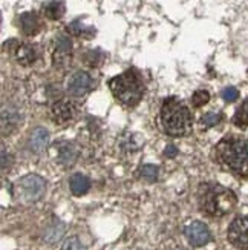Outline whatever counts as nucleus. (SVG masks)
I'll use <instances>...</instances> for the list:
<instances>
[{
  "label": "nucleus",
  "mask_w": 248,
  "mask_h": 250,
  "mask_svg": "<svg viewBox=\"0 0 248 250\" xmlns=\"http://www.w3.org/2000/svg\"><path fill=\"white\" fill-rule=\"evenodd\" d=\"M38 52L36 46L29 45V43H20L14 49V59L17 63H20L21 66H29L37 60Z\"/></svg>",
  "instance_id": "9b49d317"
},
{
  "label": "nucleus",
  "mask_w": 248,
  "mask_h": 250,
  "mask_svg": "<svg viewBox=\"0 0 248 250\" xmlns=\"http://www.w3.org/2000/svg\"><path fill=\"white\" fill-rule=\"evenodd\" d=\"M78 158V150L72 143H61L58 145V161L63 166H72Z\"/></svg>",
  "instance_id": "4468645a"
},
{
  "label": "nucleus",
  "mask_w": 248,
  "mask_h": 250,
  "mask_svg": "<svg viewBox=\"0 0 248 250\" xmlns=\"http://www.w3.org/2000/svg\"><path fill=\"white\" fill-rule=\"evenodd\" d=\"M109 89L114 99L126 107H134L143 100L146 88L141 74L135 68H129L123 74L111 79Z\"/></svg>",
  "instance_id": "f257e3e1"
},
{
  "label": "nucleus",
  "mask_w": 248,
  "mask_h": 250,
  "mask_svg": "<svg viewBox=\"0 0 248 250\" xmlns=\"http://www.w3.org/2000/svg\"><path fill=\"white\" fill-rule=\"evenodd\" d=\"M221 97L224 99V102L227 103H233L238 100L239 97V91L234 88V86H227V88H224L222 92H221Z\"/></svg>",
  "instance_id": "393cba45"
},
{
  "label": "nucleus",
  "mask_w": 248,
  "mask_h": 250,
  "mask_svg": "<svg viewBox=\"0 0 248 250\" xmlns=\"http://www.w3.org/2000/svg\"><path fill=\"white\" fill-rule=\"evenodd\" d=\"M72 51V42L68 36H58L56 39V59H68Z\"/></svg>",
  "instance_id": "a211bd4d"
},
{
  "label": "nucleus",
  "mask_w": 248,
  "mask_h": 250,
  "mask_svg": "<svg viewBox=\"0 0 248 250\" xmlns=\"http://www.w3.org/2000/svg\"><path fill=\"white\" fill-rule=\"evenodd\" d=\"M46 190V183L40 175L29 173V175L21 177L16 184V192L25 203H36L38 201Z\"/></svg>",
  "instance_id": "39448f33"
},
{
  "label": "nucleus",
  "mask_w": 248,
  "mask_h": 250,
  "mask_svg": "<svg viewBox=\"0 0 248 250\" xmlns=\"http://www.w3.org/2000/svg\"><path fill=\"white\" fill-rule=\"evenodd\" d=\"M161 125L164 132L170 137H186L191 132V114L181 100L170 97L161 106Z\"/></svg>",
  "instance_id": "f03ea898"
},
{
  "label": "nucleus",
  "mask_w": 248,
  "mask_h": 250,
  "mask_svg": "<svg viewBox=\"0 0 248 250\" xmlns=\"http://www.w3.org/2000/svg\"><path fill=\"white\" fill-rule=\"evenodd\" d=\"M19 123H21V117H20L19 111L13 106H5L2 109V126H3V129L6 127V125H8V129H13Z\"/></svg>",
  "instance_id": "f3484780"
},
{
  "label": "nucleus",
  "mask_w": 248,
  "mask_h": 250,
  "mask_svg": "<svg viewBox=\"0 0 248 250\" xmlns=\"http://www.w3.org/2000/svg\"><path fill=\"white\" fill-rule=\"evenodd\" d=\"M164 155H166V157H170V158L176 157V155H178V149H176V146L169 145V146L166 147V150H164Z\"/></svg>",
  "instance_id": "bb28decb"
},
{
  "label": "nucleus",
  "mask_w": 248,
  "mask_h": 250,
  "mask_svg": "<svg viewBox=\"0 0 248 250\" xmlns=\"http://www.w3.org/2000/svg\"><path fill=\"white\" fill-rule=\"evenodd\" d=\"M210 102V94L207 91H196L191 97V103L195 107H201Z\"/></svg>",
  "instance_id": "5701e85b"
},
{
  "label": "nucleus",
  "mask_w": 248,
  "mask_h": 250,
  "mask_svg": "<svg viewBox=\"0 0 248 250\" xmlns=\"http://www.w3.org/2000/svg\"><path fill=\"white\" fill-rule=\"evenodd\" d=\"M101 60H103V56L100 54V51H89L86 54V63H88L89 66H96Z\"/></svg>",
  "instance_id": "a878e982"
},
{
  "label": "nucleus",
  "mask_w": 248,
  "mask_h": 250,
  "mask_svg": "<svg viewBox=\"0 0 248 250\" xmlns=\"http://www.w3.org/2000/svg\"><path fill=\"white\" fill-rule=\"evenodd\" d=\"M198 201L204 213L210 216H224L234 209L238 198L230 189L221 184H202L199 188Z\"/></svg>",
  "instance_id": "7ed1b4c3"
},
{
  "label": "nucleus",
  "mask_w": 248,
  "mask_h": 250,
  "mask_svg": "<svg viewBox=\"0 0 248 250\" xmlns=\"http://www.w3.org/2000/svg\"><path fill=\"white\" fill-rule=\"evenodd\" d=\"M95 86V80L92 79V75L86 71H77L75 74L71 75V79L68 80V92L72 97H83L88 94Z\"/></svg>",
  "instance_id": "6e6552de"
},
{
  "label": "nucleus",
  "mask_w": 248,
  "mask_h": 250,
  "mask_svg": "<svg viewBox=\"0 0 248 250\" xmlns=\"http://www.w3.org/2000/svg\"><path fill=\"white\" fill-rule=\"evenodd\" d=\"M159 175V167L153 165H144L139 169V177L147 180V181H155Z\"/></svg>",
  "instance_id": "aec40b11"
},
{
  "label": "nucleus",
  "mask_w": 248,
  "mask_h": 250,
  "mask_svg": "<svg viewBox=\"0 0 248 250\" xmlns=\"http://www.w3.org/2000/svg\"><path fill=\"white\" fill-rule=\"evenodd\" d=\"M51 120L56 125H66L74 118V106L66 100H58L51 106Z\"/></svg>",
  "instance_id": "1a4fd4ad"
},
{
  "label": "nucleus",
  "mask_w": 248,
  "mask_h": 250,
  "mask_svg": "<svg viewBox=\"0 0 248 250\" xmlns=\"http://www.w3.org/2000/svg\"><path fill=\"white\" fill-rule=\"evenodd\" d=\"M229 241L239 250H248V216H238L229 227Z\"/></svg>",
  "instance_id": "423d86ee"
},
{
  "label": "nucleus",
  "mask_w": 248,
  "mask_h": 250,
  "mask_svg": "<svg viewBox=\"0 0 248 250\" xmlns=\"http://www.w3.org/2000/svg\"><path fill=\"white\" fill-rule=\"evenodd\" d=\"M218 160L239 175H248V143L239 137H227L216 146Z\"/></svg>",
  "instance_id": "20e7f679"
},
{
  "label": "nucleus",
  "mask_w": 248,
  "mask_h": 250,
  "mask_svg": "<svg viewBox=\"0 0 248 250\" xmlns=\"http://www.w3.org/2000/svg\"><path fill=\"white\" fill-rule=\"evenodd\" d=\"M19 26L25 36H37L43 28V21L37 13H23L19 17Z\"/></svg>",
  "instance_id": "9d476101"
},
{
  "label": "nucleus",
  "mask_w": 248,
  "mask_h": 250,
  "mask_svg": "<svg viewBox=\"0 0 248 250\" xmlns=\"http://www.w3.org/2000/svg\"><path fill=\"white\" fill-rule=\"evenodd\" d=\"M61 250H86V246L80 241V238L71 236V238H68L66 241H64Z\"/></svg>",
  "instance_id": "b1692460"
},
{
  "label": "nucleus",
  "mask_w": 248,
  "mask_h": 250,
  "mask_svg": "<svg viewBox=\"0 0 248 250\" xmlns=\"http://www.w3.org/2000/svg\"><path fill=\"white\" fill-rule=\"evenodd\" d=\"M222 115L221 114H216V112H207L206 115H202L201 118V123L204 127H213L216 126L219 122H221Z\"/></svg>",
  "instance_id": "4be33fe9"
},
{
  "label": "nucleus",
  "mask_w": 248,
  "mask_h": 250,
  "mask_svg": "<svg viewBox=\"0 0 248 250\" xmlns=\"http://www.w3.org/2000/svg\"><path fill=\"white\" fill-rule=\"evenodd\" d=\"M184 235L191 247H202L211 241L209 227L201 221H191L184 227Z\"/></svg>",
  "instance_id": "0eeeda50"
},
{
  "label": "nucleus",
  "mask_w": 248,
  "mask_h": 250,
  "mask_svg": "<svg viewBox=\"0 0 248 250\" xmlns=\"http://www.w3.org/2000/svg\"><path fill=\"white\" fill-rule=\"evenodd\" d=\"M64 11H66V6L61 0H51L43 5V14L49 20H60L64 16Z\"/></svg>",
  "instance_id": "2eb2a0df"
},
{
  "label": "nucleus",
  "mask_w": 248,
  "mask_h": 250,
  "mask_svg": "<svg viewBox=\"0 0 248 250\" xmlns=\"http://www.w3.org/2000/svg\"><path fill=\"white\" fill-rule=\"evenodd\" d=\"M233 123L238 127H245L248 126V99L242 103V106L236 111L233 117Z\"/></svg>",
  "instance_id": "6ab92c4d"
},
{
  "label": "nucleus",
  "mask_w": 248,
  "mask_h": 250,
  "mask_svg": "<svg viewBox=\"0 0 248 250\" xmlns=\"http://www.w3.org/2000/svg\"><path fill=\"white\" fill-rule=\"evenodd\" d=\"M68 31L71 32V34H75V36H84V32H89V34H94V29L92 28H86L83 26V23L80 20H75L72 21V23L68 26Z\"/></svg>",
  "instance_id": "412c9836"
},
{
  "label": "nucleus",
  "mask_w": 248,
  "mask_h": 250,
  "mask_svg": "<svg viewBox=\"0 0 248 250\" xmlns=\"http://www.w3.org/2000/svg\"><path fill=\"white\" fill-rule=\"evenodd\" d=\"M69 188L75 197H81V195L89 192L91 181L88 177L83 175V173H74V175L69 178Z\"/></svg>",
  "instance_id": "ddd939ff"
},
{
  "label": "nucleus",
  "mask_w": 248,
  "mask_h": 250,
  "mask_svg": "<svg viewBox=\"0 0 248 250\" xmlns=\"http://www.w3.org/2000/svg\"><path fill=\"white\" fill-rule=\"evenodd\" d=\"M64 230H66V227H64L63 223L57 221L51 224L48 229L45 230V235H43V240H45L48 244H56L57 241L61 240V236L64 235Z\"/></svg>",
  "instance_id": "dca6fc26"
},
{
  "label": "nucleus",
  "mask_w": 248,
  "mask_h": 250,
  "mask_svg": "<svg viewBox=\"0 0 248 250\" xmlns=\"http://www.w3.org/2000/svg\"><path fill=\"white\" fill-rule=\"evenodd\" d=\"M49 143V132L45 127H36L29 137V147L36 154H41Z\"/></svg>",
  "instance_id": "f8f14e48"
}]
</instances>
